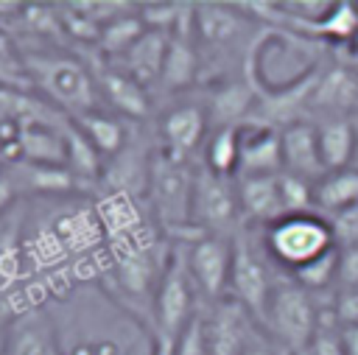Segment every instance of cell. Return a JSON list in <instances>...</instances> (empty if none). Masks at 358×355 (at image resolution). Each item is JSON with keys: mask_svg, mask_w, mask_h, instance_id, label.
Here are the masks:
<instances>
[{"mask_svg": "<svg viewBox=\"0 0 358 355\" xmlns=\"http://www.w3.org/2000/svg\"><path fill=\"white\" fill-rule=\"evenodd\" d=\"M20 59L25 78L36 84L50 98V103L62 106L73 117L95 109V98H98L95 73L78 56L36 50V53H20Z\"/></svg>", "mask_w": 358, "mask_h": 355, "instance_id": "cell-1", "label": "cell"}, {"mask_svg": "<svg viewBox=\"0 0 358 355\" xmlns=\"http://www.w3.org/2000/svg\"><path fill=\"white\" fill-rule=\"evenodd\" d=\"M193 182H196V171L190 168V162L171 159L159 148L154 151L151 171H148V190H145L148 204L154 210L157 224L165 232L179 235V240H187V238L199 235L193 229V221H190Z\"/></svg>", "mask_w": 358, "mask_h": 355, "instance_id": "cell-2", "label": "cell"}, {"mask_svg": "<svg viewBox=\"0 0 358 355\" xmlns=\"http://www.w3.org/2000/svg\"><path fill=\"white\" fill-rule=\"evenodd\" d=\"M196 299H201V294H199L196 280H193L190 266H187L185 240H179V246L168 249L162 277H159V285L154 294V330H157V335L176 341L182 335V330L201 313Z\"/></svg>", "mask_w": 358, "mask_h": 355, "instance_id": "cell-3", "label": "cell"}, {"mask_svg": "<svg viewBox=\"0 0 358 355\" xmlns=\"http://www.w3.org/2000/svg\"><path fill=\"white\" fill-rule=\"evenodd\" d=\"M260 327L288 355H299V352L310 349L316 327H319V307H316L310 291H305L294 280L277 282Z\"/></svg>", "mask_w": 358, "mask_h": 355, "instance_id": "cell-4", "label": "cell"}, {"mask_svg": "<svg viewBox=\"0 0 358 355\" xmlns=\"http://www.w3.org/2000/svg\"><path fill=\"white\" fill-rule=\"evenodd\" d=\"M263 246L274 263L285 266L288 271H296L305 263L330 252L336 240L327 218L316 212H305V215H285L277 224L266 226Z\"/></svg>", "mask_w": 358, "mask_h": 355, "instance_id": "cell-5", "label": "cell"}, {"mask_svg": "<svg viewBox=\"0 0 358 355\" xmlns=\"http://www.w3.org/2000/svg\"><path fill=\"white\" fill-rule=\"evenodd\" d=\"M274 274L266 263V246L263 252L255 249V243L246 238V232H238L232 238V271H229V299H235L257 324L266 316L271 291H274Z\"/></svg>", "mask_w": 358, "mask_h": 355, "instance_id": "cell-6", "label": "cell"}, {"mask_svg": "<svg viewBox=\"0 0 358 355\" xmlns=\"http://www.w3.org/2000/svg\"><path fill=\"white\" fill-rule=\"evenodd\" d=\"M241 218L238 182L232 176H218L201 165L193 182V229L204 235H229Z\"/></svg>", "mask_w": 358, "mask_h": 355, "instance_id": "cell-7", "label": "cell"}, {"mask_svg": "<svg viewBox=\"0 0 358 355\" xmlns=\"http://www.w3.org/2000/svg\"><path fill=\"white\" fill-rule=\"evenodd\" d=\"M185 254H187V266L196 280V288L207 299V305L227 299L229 271H232V238L199 232L185 240Z\"/></svg>", "mask_w": 358, "mask_h": 355, "instance_id": "cell-8", "label": "cell"}, {"mask_svg": "<svg viewBox=\"0 0 358 355\" xmlns=\"http://www.w3.org/2000/svg\"><path fill=\"white\" fill-rule=\"evenodd\" d=\"M207 106L182 101L173 103L162 117H159V151H165L171 159L190 162V157L199 151L207 134Z\"/></svg>", "mask_w": 358, "mask_h": 355, "instance_id": "cell-9", "label": "cell"}, {"mask_svg": "<svg viewBox=\"0 0 358 355\" xmlns=\"http://www.w3.org/2000/svg\"><path fill=\"white\" fill-rule=\"evenodd\" d=\"M207 355H243L252 327L257 324L235 299H221L201 310Z\"/></svg>", "mask_w": 358, "mask_h": 355, "instance_id": "cell-10", "label": "cell"}, {"mask_svg": "<svg viewBox=\"0 0 358 355\" xmlns=\"http://www.w3.org/2000/svg\"><path fill=\"white\" fill-rule=\"evenodd\" d=\"M280 143H282V171L302 176L313 184L327 173V168L322 162V151H319V131L313 123L294 120V123L282 126Z\"/></svg>", "mask_w": 358, "mask_h": 355, "instance_id": "cell-11", "label": "cell"}, {"mask_svg": "<svg viewBox=\"0 0 358 355\" xmlns=\"http://www.w3.org/2000/svg\"><path fill=\"white\" fill-rule=\"evenodd\" d=\"M193 34L196 42L207 50H232L246 34V20L232 6L221 3H199L193 11Z\"/></svg>", "mask_w": 358, "mask_h": 355, "instance_id": "cell-12", "label": "cell"}, {"mask_svg": "<svg viewBox=\"0 0 358 355\" xmlns=\"http://www.w3.org/2000/svg\"><path fill=\"white\" fill-rule=\"evenodd\" d=\"M282 171V143L280 129L271 123H243L241 126V162L238 176L280 173Z\"/></svg>", "mask_w": 358, "mask_h": 355, "instance_id": "cell-13", "label": "cell"}, {"mask_svg": "<svg viewBox=\"0 0 358 355\" xmlns=\"http://www.w3.org/2000/svg\"><path fill=\"white\" fill-rule=\"evenodd\" d=\"M0 355H59L48 310L28 307L6 330Z\"/></svg>", "mask_w": 358, "mask_h": 355, "instance_id": "cell-14", "label": "cell"}, {"mask_svg": "<svg viewBox=\"0 0 358 355\" xmlns=\"http://www.w3.org/2000/svg\"><path fill=\"white\" fill-rule=\"evenodd\" d=\"M238 182V201L243 221L271 226L285 218L282 198H280V173H257V176H235Z\"/></svg>", "mask_w": 358, "mask_h": 355, "instance_id": "cell-15", "label": "cell"}, {"mask_svg": "<svg viewBox=\"0 0 358 355\" xmlns=\"http://www.w3.org/2000/svg\"><path fill=\"white\" fill-rule=\"evenodd\" d=\"M168 36L165 31H145L123 56H117L115 61H109L112 67L123 70L126 75H131L137 84L157 87L159 84V73H162V61H165V50H168Z\"/></svg>", "mask_w": 358, "mask_h": 355, "instance_id": "cell-16", "label": "cell"}, {"mask_svg": "<svg viewBox=\"0 0 358 355\" xmlns=\"http://www.w3.org/2000/svg\"><path fill=\"white\" fill-rule=\"evenodd\" d=\"M95 73V84H98V92L120 112V115H129V117H145L151 103H148V89L143 84H137L131 75H126L123 70L112 67V64H103L98 61L92 67Z\"/></svg>", "mask_w": 358, "mask_h": 355, "instance_id": "cell-17", "label": "cell"}, {"mask_svg": "<svg viewBox=\"0 0 358 355\" xmlns=\"http://www.w3.org/2000/svg\"><path fill=\"white\" fill-rule=\"evenodd\" d=\"M255 92L246 81H221L213 87L210 101H207V117L215 129L221 126H243L249 117Z\"/></svg>", "mask_w": 358, "mask_h": 355, "instance_id": "cell-18", "label": "cell"}, {"mask_svg": "<svg viewBox=\"0 0 358 355\" xmlns=\"http://www.w3.org/2000/svg\"><path fill=\"white\" fill-rule=\"evenodd\" d=\"M73 123H76V129L92 143V148H95L101 157H115V154H120L123 145H126L129 137H131V131L126 129V123H120V117H115V115H109V112H101V109L76 115Z\"/></svg>", "mask_w": 358, "mask_h": 355, "instance_id": "cell-19", "label": "cell"}, {"mask_svg": "<svg viewBox=\"0 0 358 355\" xmlns=\"http://www.w3.org/2000/svg\"><path fill=\"white\" fill-rule=\"evenodd\" d=\"M316 131H319V151H322V162H324L327 173L352 168L358 129L341 117H333V120H324L322 126H316Z\"/></svg>", "mask_w": 358, "mask_h": 355, "instance_id": "cell-20", "label": "cell"}, {"mask_svg": "<svg viewBox=\"0 0 358 355\" xmlns=\"http://www.w3.org/2000/svg\"><path fill=\"white\" fill-rule=\"evenodd\" d=\"M316 210L333 215L350 204H358V168L330 171L313 184Z\"/></svg>", "mask_w": 358, "mask_h": 355, "instance_id": "cell-21", "label": "cell"}, {"mask_svg": "<svg viewBox=\"0 0 358 355\" xmlns=\"http://www.w3.org/2000/svg\"><path fill=\"white\" fill-rule=\"evenodd\" d=\"M310 101L330 112H347L358 103V78L341 67L324 73L316 78V87L310 92Z\"/></svg>", "mask_w": 358, "mask_h": 355, "instance_id": "cell-22", "label": "cell"}, {"mask_svg": "<svg viewBox=\"0 0 358 355\" xmlns=\"http://www.w3.org/2000/svg\"><path fill=\"white\" fill-rule=\"evenodd\" d=\"M241 162V126H221L213 129L207 145H204V168H210L218 176H238Z\"/></svg>", "mask_w": 358, "mask_h": 355, "instance_id": "cell-23", "label": "cell"}, {"mask_svg": "<svg viewBox=\"0 0 358 355\" xmlns=\"http://www.w3.org/2000/svg\"><path fill=\"white\" fill-rule=\"evenodd\" d=\"M148 28H145V22H143V17H140V11L134 8V11H129V14H120L117 20H112V22H106L103 28H101V36H98V50L101 53H106L109 59L115 56H123L143 34H145Z\"/></svg>", "mask_w": 358, "mask_h": 355, "instance_id": "cell-24", "label": "cell"}, {"mask_svg": "<svg viewBox=\"0 0 358 355\" xmlns=\"http://www.w3.org/2000/svg\"><path fill=\"white\" fill-rule=\"evenodd\" d=\"M338 257H341V249L338 246H333L330 252H324L322 257H316V260H310V263H305L302 268H296V271H291V277H294V282H299L305 291H324V288H330L333 282H338Z\"/></svg>", "mask_w": 358, "mask_h": 355, "instance_id": "cell-25", "label": "cell"}, {"mask_svg": "<svg viewBox=\"0 0 358 355\" xmlns=\"http://www.w3.org/2000/svg\"><path fill=\"white\" fill-rule=\"evenodd\" d=\"M280 198H282V210L285 215H305L316 210V198H313V182L294 176L288 171H280Z\"/></svg>", "mask_w": 358, "mask_h": 355, "instance_id": "cell-26", "label": "cell"}, {"mask_svg": "<svg viewBox=\"0 0 358 355\" xmlns=\"http://www.w3.org/2000/svg\"><path fill=\"white\" fill-rule=\"evenodd\" d=\"M310 355H347L344 341H341V321L330 305V310L319 307V327L310 344Z\"/></svg>", "mask_w": 358, "mask_h": 355, "instance_id": "cell-27", "label": "cell"}, {"mask_svg": "<svg viewBox=\"0 0 358 355\" xmlns=\"http://www.w3.org/2000/svg\"><path fill=\"white\" fill-rule=\"evenodd\" d=\"M327 224H330V232H333V240L338 249L358 246V204H350V207L327 215Z\"/></svg>", "mask_w": 358, "mask_h": 355, "instance_id": "cell-28", "label": "cell"}, {"mask_svg": "<svg viewBox=\"0 0 358 355\" xmlns=\"http://www.w3.org/2000/svg\"><path fill=\"white\" fill-rule=\"evenodd\" d=\"M173 355H207V341H204V316L199 313L182 335L173 341Z\"/></svg>", "mask_w": 358, "mask_h": 355, "instance_id": "cell-29", "label": "cell"}, {"mask_svg": "<svg viewBox=\"0 0 358 355\" xmlns=\"http://www.w3.org/2000/svg\"><path fill=\"white\" fill-rule=\"evenodd\" d=\"M25 78V70H22V59H17L3 42H0V87H8V89H17L20 81Z\"/></svg>", "mask_w": 358, "mask_h": 355, "instance_id": "cell-30", "label": "cell"}, {"mask_svg": "<svg viewBox=\"0 0 358 355\" xmlns=\"http://www.w3.org/2000/svg\"><path fill=\"white\" fill-rule=\"evenodd\" d=\"M358 288V246L341 249L338 257V291Z\"/></svg>", "mask_w": 358, "mask_h": 355, "instance_id": "cell-31", "label": "cell"}, {"mask_svg": "<svg viewBox=\"0 0 358 355\" xmlns=\"http://www.w3.org/2000/svg\"><path fill=\"white\" fill-rule=\"evenodd\" d=\"M243 355H288V352H285L260 324H255V327H252V335H249V341H246Z\"/></svg>", "mask_w": 358, "mask_h": 355, "instance_id": "cell-32", "label": "cell"}, {"mask_svg": "<svg viewBox=\"0 0 358 355\" xmlns=\"http://www.w3.org/2000/svg\"><path fill=\"white\" fill-rule=\"evenodd\" d=\"M333 310H336L341 324H355L358 321V288L338 291V296L333 302Z\"/></svg>", "mask_w": 358, "mask_h": 355, "instance_id": "cell-33", "label": "cell"}, {"mask_svg": "<svg viewBox=\"0 0 358 355\" xmlns=\"http://www.w3.org/2000/svg\"><path fill=\"white\" fill-rule=\"evenodd\" d=\"M17 198V187H14V182L6 176V171L0 173V215L3 212H8V207H11V201Z\"/></svg>", "mask_w": 358, "mask_h": 355, "instance_id": "cell-34", "label": "cell"}, {"mask_svg": "<svg viewBox=\"0 0 358 355\" xmlns=\"http://www.w3.org/2000/svg\"><path fill=\"white\" fill-rule=\"evenodd\" d=\"M341 341L347 355H358V321L355 324H341Z\"/></svg>", "mask_w": 358, "mask_h": 355, "instance_id": "cell-35", "label": "cell"}, {"mask_svg": "<svg viewBox=\"0 0 358 355\" xmlns=\"http://www.w3.org/2000/svg\"><path fill=\"white\" fill-rule=\"evenodd\" d=\"M350 42H352V50H355V53H358V31H355V36H352V39H350Z\"/></svg>", "mask_w": 358, "mask_h": 355, "instance_id": "cell-36", "label": "cell"}, {"mask_svg": "<svg viewBox=\"0 0 358 355\" xmlns=\"http://www.w3.org/2000/svg\"><path fill=\"white\" fill-rule=\"evenodd\" d=\"M352 168H358V143H355V162H352Z\"/></svg>", "mask_w": 358, "mask_h": 355, "instance_id": "cell-37", "label": "cell"}]
</instances>
